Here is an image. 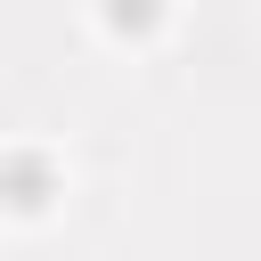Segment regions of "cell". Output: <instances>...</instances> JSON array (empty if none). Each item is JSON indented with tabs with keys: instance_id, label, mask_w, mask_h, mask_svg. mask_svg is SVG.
<instances>
[{
	"instance_id": "cell-1",
	"label": "cell",
	"mask_w": 261,
	"mask_h": 261,
	"mask_svg": "<svg viewBox=\"0 0 261 261\" xmlns=\"http://www.w3.org/2000/svg\"><path fill=\"white\" fill-rule=\"evenodd\" d=\"M147 16H155L147 0H114V24H147Z\"/></svg>"
}]
</instances>
